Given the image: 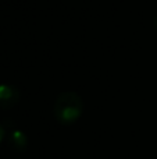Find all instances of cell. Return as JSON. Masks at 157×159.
<instances>
[{
	"label": "cell",
	"instance_id": "obj_4",
	"mask_svg": "<svg viewBox=\"0 0 157 159\" xmlns=\"http://www.w3.org/2000/svg\"><path fill=\"white\" fill-rule=\"evenodd\" d=\"M4 135H6V130L3 127V124H0V143L4 140Z\"/></svg>",
	"mask_w": 157,
	"mask_h": 159
},
{
	"label": "cell",
	"instance_id": "obj_5",
	"mask_svg": "<svg viewBox=\"0 0 157 159\" xmlns=\"http://www.w3.org/2000/svg\"><path fill=\"white\" fill-rule=\"evenodd\" d=\"M153 25H155V28L157 30V14L155 16V18H153Z\"/></svg>",
	"mask_w": 157,
	"mask_h": 159
},
{
	"label": "cell",
	"instance_id": "obj_3",
	"mask_svg": "<svg viewBox=\"0 0 157 159\" xmlns=\"http://www.w3.org/2000/svg\"><path fill=\"white\" fill-rule=\"evenodd\" d=\"M8 145L14 152H25L28 148V137L22 130L14 129L13 131L8 134Z\"/></svg>",
	"mask_w": 157,
	"mask_h": 159
},
{
	"label": "cell",
	"instance_id": "obj_1",
	"mask_svg": "<svg viewBox=\"0 0 157 159\" xmlns=\"http://www.w3.org/2000/svg\"><path fill=\"white\" fill-rule=\"evenodd\" d=\"M83 113V101L74 91H66L57 96L53 105V116L61 126L77 123Z\"/></svg>",
	"mask_w": 157,
	"mask_h": 159
},
{
	"label": "cell",
	"instance_id": "obj_2",
	"mask_svg": "<svg viewBox=\"0 0 157 159\" xmlns=\"http://www.w3.org/2000/svg\"><path fill=\"white\" fill-rule=\"evenodd\" d=\"M21 93L18 88L11 84H0V109L8 110L19 102Z\"/></svg>",
	"mask_w": 157,
	"mask_h": 159
}]
</instances>
